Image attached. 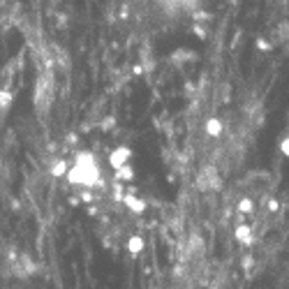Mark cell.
I'll list each match as a JSON object with an SVG mask.
<instances>
[{
    "mask_svg": "<svg viewBox=\"0 0 289 289\" xmlns=\"http://www.w3.org/2000/svg\"><path fill=\"white\" fill-rule=\"evenodd\" d=\"M157 5L167 12V14H178V12H188L195 14L199 7V0H157Z\"/></svg>",
    "mask_w": 289,
    "mask_h": 289,
    "instance_id": "4",
    "label": "cell"
},
{
    "mask_svg": "<svg viewBox=\"0 0 289 289\" xmlns=\"http://www.w3.org/2000/svg\"><path fill=\"white\" fill-rule=\"evenodd\" d=\"M222 130H224V125H222V120L220 118H208L206 120V135L208 137H220L222 135Z\"/></svg>",
    "mask_w": 289,
    "mask_h": 289,
    "instance_id": "8",
    "label": "cell"
},
{
    "mask_svg": "<svg viewBox=\"0 0 289 289\" xmlns=\"http://www.w3.org/2000/svg\"><path fill=\"white\" fill-rule=\"evenodd\" d=\"M51 102H54V74L42 72L35 81V109L37 116H46Z\"/></svg>",
    "mask_w": 289,
    "mask_h": 289,
    "instance_id": "2",
    "label": "cell"
},
{
    "mask_svg": "<svg viewBox=\"0 0 289 289\" xmlns=\"http://www.w3.org/2000/svg\"><path fill=\"white\" fill-rule=\"evenodd\" d=\"M252 208H254V204H252V199H248V197L239 201V211H241V213H250Z\"/></svg>",
    "mask_w": 289,
    "mask_h": 289,
    "instance_id": "12",
    "label": "cell"
},
{
    "mask_svg": "<svg viewBox=\"0 0 289 289\" xmlns=\"http://www.w3.org/2000/svg\"><path fill=\"white\" fill-rule=\"evenodd\" d=\"M114 171H116V178L118 180H132L135 178V171H132L130 165H123V167H118V169H114Z\"/></svg>",
    "mask_w": 289,
    "mask_h": 289,
    "instance_id": "10",
    "label": "cell"
},
{
    "mask_svg": "<svg viewBox=\"0 0 289 289\" xmlns=\"http://www.w3.org/2000/svg\"><path fill=\"white\" fill-rule=\"evenodd\" d=\"M197 188H199L201 192H213V190L222 188V176H220L218 167L206 165L204 169L199 171V176H197Z\"/></svg>",
    "mask_w": 289,
    "mask_h": 289,
    "instance_id": "3",
    "label": "cell"
},
{
    "mask_svg": "<svg viewBox=\"0 0 289 289\" xmlns=\"http://www.w3.org/2000/svg\"><path fill=\"white\" fill-rule=\"evenodd\" d=\"M65 162H56V165H54V169H51V174H54V176H63V174H65Z\"/></svg>",
    "mask_w": 289,
    "mask_h": 289,
    "instance_id": "13",
    "label": "cell"
},
{
    "mask_svg": "<svg viewBox=\"0 0 289 289\" xmlns=\"http://www.w3.org/2000/svg\"><path fill=\"white\" fill-rule=\"evenodd\" d=\"M123 201H125V206H127L130 211H135V213H144L146 211V201L139 199V197H135V195H125Z\"/></svg>",
    "mask_w": 289,
    "mask_h": 289,
    "instance_id": "7",
    "label": "cell"
},
{
    "mask_svg": "<svg viewBox=\"0 0 289 289\" xmlns=\"http://www.w3.org/2000/svg\"><path fill=\"white\" fill-rule=\"evenodd\" d=\"M12 100H14V95H12V88H10V84H7L5 88L0 90V111H3V114L12 107Z\"/></svg>",
    "mask_w": 289,
    "mask_h": 289,
    "instance_id": "9",
    "label": "cell"
},
{
    "mask_svg": "<svg viewBox=\"0 0 289 289\" xmlns=\"http://www.w3.org/2000/svg\"><path fill=\"white\" fill-rule=\"evenodd\" d=\"M67 180H70V185H81V188H102L100 167H97L95 155L88 150L76 153L74 167H70V171H67Z\"/></svg>",
    "mask_w": 289,
    "mask_h": 289,
    "instance_id": "1",
    "label": "cell"
},
{
    "mask_svg": "<svg viewBox=\"0 0 289 289\" xmlns=\"http://www.w3.org/2000/svg\"><path fill=\"white\" fill-rule=\"evenodd\" d=\"M236 241L243 245H252V229H250V224H243L241 222L239 227H236Z\"/></svg>",
    "mask_w": 289,
    "mask_h": 289,
    "instance_id": "6",
    "label": "cell"
},
{
    "mask_svg": "<svg viewBox=\"0 0 289 289\" xmlns=\"http://www.w3.org/2000/svg\"><path fill=\"white\" fill-rule=\"evenodd\" d=\"M130 157H132V150L125 148V146H120V148H116L114 153L109 155V162H111V167H114V169H118V167L127 165V160H130Z\"/></svg>",
    "mask_w": 289,
    "mask_h": 289,
    "instance_id": "5",
    "label": "cell"
},
{
    "mask_svg": "<svg viewBox=\"0 0 289 289\" xmlns=\"http://www.w3.org/2000/svg\"><path fill=\"white\" fill-rule=\"evenodd\" d=\"M127 250H130L132 254L141 252V250H144V239H141V236H132V239L127 241Z\"/></svg>",
    "mask_w": 289,
    "mask_h": 289,
    "instance_id": "11",
    "label": "cell"
}]
</instances>
